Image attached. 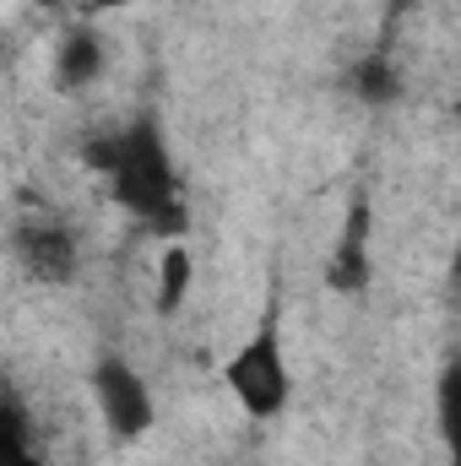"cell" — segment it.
I'll list each match as a JSON object with an SVG mask.
<instances>
[{
    "mask_svg": "<svg viewBox=\"0 0 461 466\" xmlns=\"http://www.w3.org/2000/svg\"><path fill=\"white\" fill-rule=\"evenodd\" d=\"M87 163L109 179L119 212H130L158 244H174L190 233V207L179 196V168L169 152V136L152 115L130 119L119 136H104L87 147Z\"/></svg>",
    "mask_w": 461,
    "mask_h": 466,
    "instance_id": "6da1fadb",
    "label": "cell"
},
{
    "mask_svg": "<svg viewBox=\"0 0 461 466\" xmlns=\"http://www.w3.org/2000/svg\"><path fill=\"white\" fill-rule=\"evenodd\" d=\"M223 385L239 401V412L255 418V423H271V418L288 412V401H293V369H288V348H282L277 315H266L233 348V358L223 363Z\"/></svg>",
    "mask_w": 461,
    "mask_h": 466,
    "instance_id": "7a4b0ae2",
    "label": "cell"
},
{
    "mask_svg": "<svg viewBox=\"0 0 461 466\" xmlns=\"http://www.w3.org/2000/svg\"><path fill=\"white\" fill-rule=\"evenodd\" d=\"M87 390H93V407H98V418H104V429H109L115 445H141V440L152 434V423H158V396H152L147 374H141L130 358L104 352V358L93 363V374H87Z\"/></svg>",
    "mask_w": 461,
    "mask_h": 466,
    "instance_id": "3957f363",
    "label": "cell"
},
{
    "mask_svg": "<svg viewBox=\"0 0 461 466\" xmlns=\"http://www.w3.org/2000/svg\"><path fill=\"white\" fill-rule=\"evenodd\" d=\"M11 255H16V266H22L33 282H49V288L71 282L77 266H82V244H77V233L66 228V223H55V218L16 223V233H11Z\"/></svg>",
    "mask_w": 461,
    "mask_h": 466,
    "instance_id": "277c9868",
    "label": "cell"
},
{
    "mask_svg": "<svg viewBox=\"0 0 461 466\" xmlns=\"http://www.w3.org/2000/svg\"><path fill=\"white\" fill-rule=\"evenodd\" d=\"M369 277H374V260H369V196H353L343 233L332 244V260H326V288L332 293H364Z\"/></svg>",
    "mask_w": 461,
    "mask_h": 466,
    "instance_id": "5b68a950",
    "label": "cell"
},
{
    "mask_svg": "<svg viewBox=\"0 0 461 466\" xmlns=\"http://www.w3.org/2000/svg\"><path fill=\"white\" fill-rule=\"evenodd\" d=\"M109 71V44L93 22H71L55 44V87L60 93H87Z\"/></svg>",
    "mask_w": 461,
    "mask_h": 466,
    "instance_id": "8992f818",
    "label": "cell"
},
{
    "mask_svg": "<svg viewBox=\"0 0 461 466\" xmlns=\"http://www.w3.org/2000/svg\"><path fill=\"white\" fill-rule=\"evenodd\" d=\"M190 288H196V255H190V244H185V238H174V244H163V249H158V288H152V309H158L163 320H174V315L185 309Z\"/></svg>",
    "mask_w": 461,
    "mask_h": 466,
    "instance_id": "52a82bcc",
    "label": "cell"
},
{
    "mask_svg": "<svg viewBox=\"0 0 461 466\" xmlns=\"http://www.w3.org/2000/svg\"><path fill=\"white\" fill-rule=\"evenodd\" d=\"M435 423H440L446 466H461V352L440 369V380H435Z\"/></svg>",
    "mask_w": 461,
    "mask_h": 466,
    "instance_id": "ba28073f",
    "label": "cell"
},
{
    "mask_svg": "<svg viewBox=\"0 0 461 466\" xmlns=\"http://www.w3.org/2000/svg\"><path fill=\"white\" fill-rule=\"evenodd\" d=\"M353 93L364 98V104H391L396 93H402V82H396V71H391V60H364L358 71H353Z\"/></svg>",
    "mask_w": 461,
    "mask_h": 466,
    "instance_id": "9c48e42d",
    "label": "cell"
},
{
    "mask_svg": "<svg viewBox=\"0 0 461 466\" xmlns=\"http://www.w3.org/2000/svg\"><path fill=\"white\" fill-rule=\"evenodd\" d=\"M0 466H49V461H44L38 445H27V451H0Z\"/></svg>",
    "mask_w": 461,
    "mask_h": 466,
    "instance_id": "30bf717a",
    "label": "cell"
},
{
    "mask_svg": "<svg viewBox=\"0 0 461 466\" xmlns=\"http://www.w3.org/2000/svg\"><path fill=\"white\" fill-rule=\"evenodd\" d=\"M119 5H130V0H87V11H119Z\"/></svg>",
    "mask_w": 461,
    "mask_h": 466,
    "instance_id": "8fae6325",
    "label": "cell"
},
{
    "mask_svg": "<svg viewBox=\"0 0 461 466\" xmlns=\"http://www.w3.org/2000/svg\"><path fill=\"white\" fill-rule=\"evenodd\" d=\"M451 282H456V293H461V244H456V255H451Z\"/></svg>",
    "mask_w": 461,
    "mask_h": 466,
    "instance_id": "7c38bea8",
    "label": "cell"
},
{
    "mask_svg": "<svg viewBox=\"0 0 461 466\" xmlns=\"http://www.w3.org/2000/svg\"><path fill=\"white\" fill-rule=\"evenodd\" d=\"M38 5H77V0H38Z\"/></svg>",
    "mask_w": 461,
    "mask_h": 466,
    "instance_id": "4fadbf2b",
    "label": "cell"
}]
</instances>
